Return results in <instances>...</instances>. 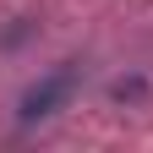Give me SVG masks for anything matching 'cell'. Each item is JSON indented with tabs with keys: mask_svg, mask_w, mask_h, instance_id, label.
Wrapping results in <instances>:
<instances>
[{
	"mask_svg": "<svg viewBox=\"0 0 153 153\" xmlns=\"http://www.w3.org/2000/svg\"><path fill=\"white\" fill-rule=\"evenodd\" d=\"M71 88H76V71H71V66L49 71L44 82H33V88L22 93V126H33V120H49V115H55V109L71 99Z\"/></svg>",
	"mask_w": 153,
	"mask_h": 153,
	"instance_id": "obj_1",
	"label": "cell"
}]
</instances>
